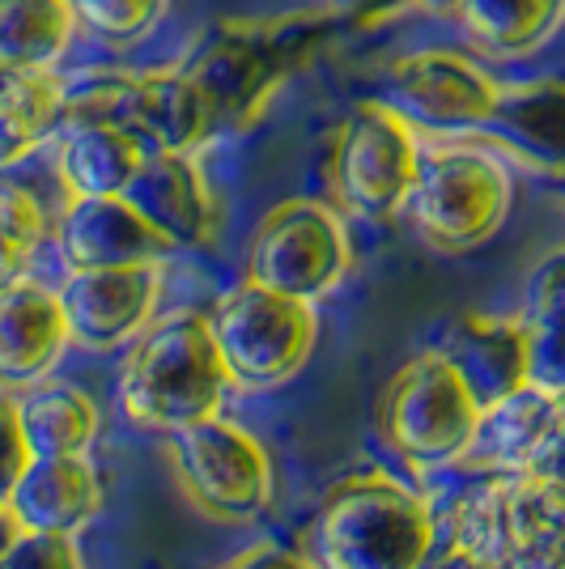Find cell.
<instances>
[{
    "label": "cell",
    "mask_w": 565,
    "mask_h": 569,
    "mask_svg": "<svg viewBox=\"0 0 565 569\" xmlns=\"http://www.w3.org/2000/svg\"><path fill=\"white\" fill-rule=\"evenodd\" d=\"M119 408L141 433L175 438L179 429L221 417L230 375L212 345L209 315L175 310L153 319L119 366Z\"/></svg>",
    "instance_id": "6da1fadb"
},
{
    "label": "cell",
    "mask_w": 565,
    "mask_h": 569,
    "mask_svg": "<svg viewBox=\"0 0 565 569\" xmlns=\"http://www.w3.org/2000/svg\"><path fill=\"white\" fill-rule=\"evenodd\" d=\"M438 545V510L391 472L336 480L315 515L324 569H422Z\"/></svg>",
    "instance_id": "7a4b0ae2"
},
{
    "label": "cell",
    "mask_w": 565,
    "mask_h": 569,
    "mask_svg": "<svg viewBox=\"0 0 565 569\" xmlns=\"http://www.w3.org/2000/svg\"><path fill=\"white\" fill-rule=\"evenodd\" d=\"M331 34V18H264L221 22L196 48L184 77L196 86L217 128H242L268 107L289 72H298Z\"/></svg>",
    "instance_id": "3957f363"
},
{
    "label": "cell",
    "mask_w": 565,
    "mask_h": 569,
    "mask_svg": "<svg viewBox=\"0 0 565 569\" xmlns=\"http://www.w3.org/2000/svg\"><path fill=\"white\" fill-rule=\"evenodd\" d=\"M511 170L494 149L472 141H443L422 149L417 183L404 213L413 230L443 256L485 247L511 217Z\"/></svg>",
    "instance_id": "277c9868"
},
{
    "label": "cell",
    "mask_w": 565,
    "mask_h": 569,
    "mask_svg": "<svg viewBox=\"0 0 565 569\" xmlns=\"http://www.w3.org/2000/svg\"><path fill=\"white\" fill-rule=\"evenodd\" d=\"M480 426V403L438 349L408 357L378 396V433L404 463L434 472L464 463Z\"/></svg>",
    "instance_id": "5b68a950"
},
{
    "label": "cell",
    "mask_w": 565,
    "mask_h": 569,
    "mask_svg": "<svg viewBox=\"0 0 565 569\" xmlns=\"http://www.w3.org/2000/svg\"><path fill=\"white\" fill-rule=\"evenodd\" d=\"M209 332L230 387L272 391L310 361L319 345V310L256 281H238L212 302Z\"/></svg>",
    "instance_id": "8992f818"
},
{
    "label": "cell",
    "mask_w": 565,
    "mask_h": 569,
    "mask_svg": "<svg viewBox=\"0 0 565 569\" xmlns=\"http://www.w3.org/2000/svg\"><path fill=\"white\" fill-rule=\"evenodd\" d=\"M354 268V242L324 200H281L259 217L247 242V281L272 293L319 302Z\"/></svg>",
    "instance_id": "52a82bcc"
},
{
    "label": "cell",
    "mask_w": 565,
    "mask_h": 569,
    "mask_svg": "<svg viewBox=\"0 0 565 569\" xmlns=\"http://www.w3.org/2000/svg\"><path fill=\"white\" fill-rule=\"evenodd\" d=\"M417 167H422L417 132L383 102H357L331 137L328 188L345 213L383 221L408 204Z\"/></svg>",
    "instance_id": "ba28073f"
},
{
    "label": "cell",
    "mask_w": 565,
    "mask_h": 569,
    "mask_svg": "<svg viewBox=\"0 0 565 569\" xmlns=\"http://www.w3.org/2000/svg\"><path fill=\"white\" fill-rule=\"evenodd\" d=\"M179 485L196 510L217 522H251L272 506V455L251 429L226 417L179 429L170 438Z\"/></svg>",
    "instance_id": "9c48e42d"
},
{
    "label": "cell",
    "mask_w": 565,
    "mask_h": 569,
    "mask_svg": "<svg viewBox=\"0 0 565 569\" xmlns=\"http://www.w3.org/2000/svg\"><path fill=\"white\" fill-rule=\"evenodd\" d=\"M497 86L489 72L464 51H413L383 72V107L413 132H472L485 128L497 107Z\"/></svg>",
    "instance_id": "30bf717a"
},
{
    "label": "cell",
    "mask_w": 565,
    "mask_h": 569,
    "mask_svg": "<svg viewBox=\"0 0 565 569\" xmlns=\"http://www.w3.org/2000/svg\"><path fill=\"white\" fill-rule=\"evenodd\" d=\"M158 293H162L158 263L69 272L65 284L56 289L65 323H69V340L81 349H95V353L132 345L153 323Z\"/></svg>",
    "instance_id": "8fae6325"
},
{
    "label": "cell",
    "mask_w": 565,
    "mask_h": 569,
    "mask_svg": "<svg viewBox=\"0 0 565 569\" xmlns=\"http://www.w3.org/2000/svg\"><path fill=\"white\" fill-rule=\"evenodd\" d=\"M123 200L141 213V221L162 238L170 251L209 247L217 234V200L205 183V170L191 153H145L137 179Z\"/></svg>",
    "instance_id": "7c38bea8"
},
{
    "label": "cell",
    "mask_w": 565,
    "mask_h": 569,
    "mask_svg": "<svg viewBox=\"0 0 565 569\" xmlns=\"http://www.w3.org/2000/svg\"><path fill=\"white\" fill-rule=\"evenodd\" d=\"M56 242L69 272L141 268V263H158L170 251L123 196L69 200L56 221Z\"/></svg>",
    "instance_id": "4fadbf2b"
},
{
    "label": "cell",
    "mask_w": 565,
    "mask_h": 569,
    "mask_svg": "<svg viewBox=\"0 0 565 569\" xmlns=\"http://www.w3.org/2000/svg\"><path fill=\"white\" fill-rule=\"evenodd\" d=\"M434 349L464 379L480 412L527 387V328L518 323V315H459Z\"/></svg>",
    "instance_id": "5bb4252c"
},
{
    "label": "cell",
    "mask_w": 565,
    "mask_h": 569,
    "mask_svg": "<svg viewBox=\"0 0 565 569\" xmlns=\"http://www.w3.org/2000/svg\"><path fill=\"white\" fill-rule=\"evenodd\" d=\"M69 345V323L56 289L18 281L0 293V387L43 382Z\"/></svg>",
    "instance_id": "9a60e30c"
},
{
    "label": "cell",
    "mask_w": 565,
    "mask_h": 569,
    "mask_svg": "<svg viewBox=\"0 0 565 569\" xmlns=\"http://www.w3.org/2000/svg\"><path fill=\"white\" fill-rule=\"evenodd\" d=\"M485 137L536 174L565 179V81L541 77L497 94Z\"/></svg>",
    "instance_id": "2e32d148"
},
{
    "label": "cell",
    "mask_w": 565,
    "mask_h": 569,
    "mask_svg": "<svg viewBox=\"0 0 565 569\" xmlns=\"http://www.w3.org/2000/svg\"><path fill=\"white\" fill-rule=\"evenodd\" d=\"M98 510H102V480L90 455L34 459L9 501V515L22 531L69 536V540L98 519Z\"/></svg>",
    "instance_id": "e0dca14e"
},
{
    "label": "cell",
    "mask_w": 565,
    "mask_h": 569,
    "mask_svg": "<svg viewBox=\"0 0 565 569\" xmlns=\"http://www.w3.org/2000/svg\"><path fill=\"white\" fill-rule=\"evenodd\" d=\"M51 137H56V174L69 200L123 196L149 153L132 132L107 119H60Z\"/></svg>",
    "instance_id": "ac0fdd59"
},
{
    "label": "cell",
    "mask_w": 565,
    "mask_h": 569,
    "mask_svg": "<svg viewBox=\"0 0 565 569\" xmlns=\"http://www.w3.org/2000/svg\"><path fill=\"white\" fill-rule=\"evenodd\" d=\"M502 569H565V480L511 476Z\"/></svg>",
    "instance_id": "d6986e66"
},
{
    "label": "cell",
    "mask_w": 565,
    "mask_h": 569,
    "mask_svg": "<svg viewBox=\"0 0 565 569\" xmlns=\"http://www.w3.org/2000/svg\"><path fill=\"white\" fill-rule=\"evenodd\" d=\"M553 403H557V396L527 382L523 391L485 408L464 463L480 476H527L544 433H548V421H553Z\"/></svg>",
    "instance_id": "ffe728a7"
},
{
    "label": "cell",
    "mask_w": 565,
    "mask_h": 569,
    "mask_svg": "<svg viewBox=\"0 0 565 569\" xmlns=\"http://www.w3.org/2000/svg\"><path fill=\"white\" fill-rule=\"evenodd\" d=\"M18 417H22L26 447L34 459H65V455H86L98 438V403L90 391L72 387V382H34L26 387L18 400Z\"/></svg>",
    "instance_id": "44dd1931"
},
{
    "label": "cell",
    "mask_w": 565,
    "mask_h": 569,
    "mask_svg": "<svg viewBox=\"0 0 565 569\" xmlns=\"http://www.w3.org/2000/svg\"><path fill=\"white\" fill-rule=\"evenodd\" d=\"M455 18L472 48L489 56H527L562 30L565 0H464Z\"/></svg>",
    "instance_id": "7402d4cb"
},
{
    "label": "cell",
    "mask_w": 565,
    "mask_h": 569,
    "mask_svg": "<svg viewBox=\"0 0 565 569\" xmlns=\"http://www.w3.org/2000/svg\"><path fill=\"white\" fill-rule=\"evenodd\" d=\"M69 0H0V64L48 72L72 39Z\"/></svg>",
    "instance_id": "603a6c76"
},
{
    "label": "cell",
    "mask_w": 565,
    "mask_h": 569,
    "mask_svg": "<svg viewBox=\"0 0 565 569\" xmlns=\"http://www.w3.org/2000/svg\"><path fill=\"white\" fill-rule=\"evenodd\" d=\"M43 234H48V213L39 196L0 174V293L9 284L26 281V268L34 260Z\"/></svg>",
    "instance_id": "cb8c5ba5"
},
{
    "label": "cell",
    "mask_w": 565,
    "mask_h": 569,
    "mask_svg": "<svg viewBox=\"0 0 565 569\" xmlns=\"http://www.w3.org/2000/svg\"><path fill=\"white\" fill-rule=\"evenodd\" d=\"M518 323L527 336L565 332V247H553L523 284V310Z\"/></svg>",
    "instance_id": "d4e9b609"
},
{
    "label": "cell",
    "mask_w": 565,
    "mask_h": 569,
    "mask_svg": "<svg viewBox=\"0 0 565 569\" xmlns=\"http://www.w3.org/2000/svg\"><path fill=\"white\" fill-rule=\"evenodd\" d=\"M72 22L102 43H132L166 13V0H69Z\"/></svg>",
    "instance_id": "484cf974"
},
{
    "label": "cell",
    "mask_w": 565,
    "mask_h": 569,
    "mask_svg": "<svg viewBox=\"0 0 565 569\" xmlns=\"http://www.w3.org/2000/svg\"><path fill=\"white\" fill-rule=\"evenodd\" d=\"M30 463H34V455L26 447L18 400L0 396V510H9V501L18 493V485H22Z\"/></svg>",
    "instance_id": "4316f807"
},
{
    "label": "cell",
    "mask_w": 565,
    "mask_h": 569,
    "mask_svg": "<svg viewBox=\"0 0 565 569\" xmlns=\"http://www.w3.org/2000/svg\"><path fill=\"white\" fill-rule=\"evenodd\" d=\"M0 569H86L81 548L69 536H39V531H22Z\"/></svg>",
    "instance_id": "83f0119b"
},
{
    "label": "cell",
    "mask_w": 565,
    "mask_h": 569,
    "mask_svg": "<svg viewBox=\"0 0 565 569\" xmlns=\"http://www.w3.org/2000/svg\"><path fill=\"white\" fill-rule=\"evenodd\" d=\"M43 137H48V132H43L39 123H30V119L18 116V111H4V107H0V174L9 167H18Z\"/></svg>",
    "instance_id": "f1b7e54d"
},
{
    "label": "cell",
    "mask_w": 565,
    "mask_h": 569,
    "mask_svg": "<svg viewBox=\"0 0 565 569\" xmlns=\"http://www.w3.org/2000/svg\"><path fill=\"white\" fill-rule=\"evenodd\" d=\"M217 569H315V566H310L303 552H294V548L259 540V545H247L242 552L226 557Z\"/></svg>",
    "instance_id": "f546056e"
},
{
    "label": "cell",
    "mask_w": 565,
    "mask_h": 569,
    "mask_svg": "<svg viewBox=\"0 0 565 569\" xmlns=\"http://www.w3.org/2000/svg\"><path fill=\"white\" fill-rule=\"evenodd\" d=\"M527 476L565 480V396H557V403H553V421H548V433H544L541 451L532 459Z\"/></svg>",
    "instance_id": "4dcf8cb0"
},
{
    "label": "cell",
    "mask_w": 565,
    "mask_h": 569,
    "mask_svg": "<svg viewBox=\"0 0 565 569\" xmlns=\"http://www.w3.org/2000/svg\"><path fill=\"white\" fill-rule=\"evenodd\" d=\"M331 18L340 22H354V26H383L391 18H400L413 9V0H324Z\"/></svg>",
    "instance_id": "1f68e13d"
},
{
    "label": "cell",
    "mask_w": 565,
    "mask_h": 569,
    "mask_svg": "<svg viewBox=\"0 0 565 569\" xmlns=\"http://www.w3.org/2000/svg\"><path fill=\"white\" fill-rule=\"evenodd\" d=\"M422 569H497L489 566V561H480V557H472L468 548H459V545H443L429 552V561H425Z\"/></svg>",
    "instance_id": "d6a6232c"
},
{
    "label": "cell",
    "mask_w": 565,
    "mask_h": 569,
    "mask_svg": "<svg viewBox=\"0 0 565 569\" xmlns=\"http://www.w3.org/2000/svg\"><path fill=\"white\" fill-rule=\"evenodd\" d=\"M22 536V527H18V519L9 515V510H0V561L9 557V548H13V540Z\"/></svg>",
    "instance_id": "836d02e7"
},
{
    "label": "cell",
    "mask_w": 565,
    "mask_h": 569,
    "mask_svg": "<svg viewBox=\"0 0 565 569\" xmlns=\"http://www.w3.org/2000/svg\"><path fill=\"white\" fill-rule=\"evenodd\" d=\"M459 4L464 0H413V9H422L429 18H450V13H459Z\"/></svg>",
    "instance_id": "e575fe53"
},
{
    "label": "cell",
    "mask_w": 565,
    "mask_h": 569,
    "mask_svg": "<svg viewBox=\"0 0 565 569\" xmlns=\"http://www.w3.org/2000/svg\"><path fill=\"white\" fill-rule=\"evenodd\" d=\"M18 77H22V72H13V69H4V64H0V107H4V98L13 94V86H18Z\"/></svg>",
    "instance_id": "d590c367"
}]
</instances>
